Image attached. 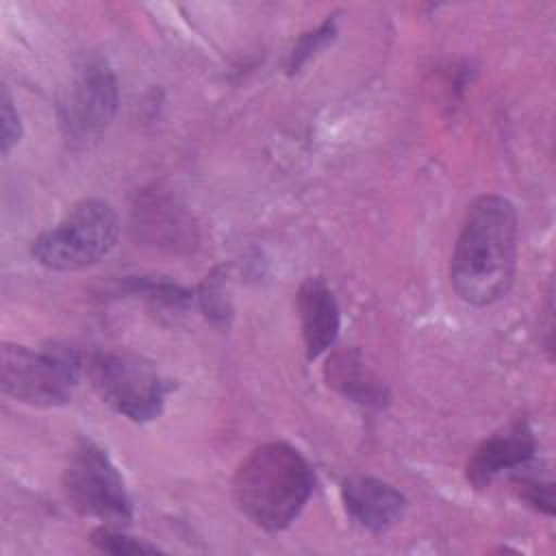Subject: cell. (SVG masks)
Instances as JSON below:
<instances>
[{
	"mask_svg": "<svg viewBox=\"0 0 556 556\" xmlns=\"http://www.w3.org/2000/svg\"><path fill=\"white\" fill-rule=\"evenodd\" d=\"M117 215L104 200H83L33 241V256L54 271H78L102 261L117 241Z\"/></svg>",
	"mask_w": 556,
	"mask_h": 556,
	"instance_id": "obj_3",
	"label": "cell"
},
{
	"mask_svg": "<svg viewBox=\"0 0 556 556\" xmlns=\"http://www.w3.org/2000/svg\"><path fill=\"white\" fill-rule=\"evenodd\" d=\"M132 222L137 232L154 248H167L172 252L191 250L198 241L193 219L161 191H143L132 206Z\"/></svg>",
	"mask_w": 556,
	"mask_h": 556,
	"instance_id": "obj_8",
	"label": "cell"
},
{
	"mask_svg": "<svg viewBox=\"0 0 556 556\" xmlns=\"http://www.w3.org/2000/svg\"><path fill=\"white\" fill-rule=\"evenodd\" d=\"M80 374V358L70 348L30 350L4 343L0 350V387L15 402L52 408L67 404Z\"/></svg>",
	"mask_w": 556,
	"mask_h": 556,
	"instance_id": "obj_4",
	"label": "cell"
},
{
	"mask_svg": "<svg viewBox=\"0 0 556 556\" xmlns=\"http://www.w3.org/2000/svg\"><path fill=\"white\" fill-rule=\"evenodd\" d=\"M117 78L102 59L89 61L63 104V122L74 137L100 135L117 111Z\"/></svg>",
	"mask_w": 556,
	"mask_h": 556,
	"instance_id": "obj_7",
	"label": "cell"
},
{
	"mask_svg": "<svg viewBox=\"0 0 556 556\" xmlns=\"http://www.w3.org/2000/svg\"><path fill=\"white\" fill-rule=\"evenodd\" d=\"M0 119H2V154H9V150L20 141L22 137V122H20V113L13 104V98L9 93V89H2V100H0Z\"/></svg>",
	"mask_w": 556,
	"mask_h": 556,
	"instance_id": "obj_18",
	"label": "cell"
},
{
	"mask_svg": "<svg viewBox=\"0 0 556 556\" xmlns=\"http://www.w3.org/2000/svg\"><path fill=\"white\" fill-rule=\"evenodd\" d=\"M515 265L517 211L513 202L504 195L476 198L452 254L454 291L467 304H493L510 289Z\"/></svg>",
	"mask_w": 556,
	"mask_h": 556,
	"instance_id": "obj_1",
	"label": "cell"
},
{
	"mask_svg": "<svg viewBox=\"0 0 556 556\" xmlns=\"http://www.w3.org/2000/svg\"><path fill=\"white\" fill-rule=\"evenodd\" d=\"M513 484L528 506L545 515H554V486L549 480H541L536 476H517Z\"/></svg>",
	"mask_w": 556,
	"mask_h": 556,
	"instance_id": "obj_17",
	"label": "cell"
},
{
	"mask_svg": "<svg viewBox=\"0 0 556 556\" xmlns=\"http://www.w3.org/2000/svg\"><path fill=\"white\" fill-rule=\"evenodd\" d=\"M198 300H200V306H202L206 319H211V324H215L217 328H228L230 317H232V306H230V298L226 291L224 267H215L213 271L206 274V278L200 285Z\"/></svg>",
	"mask_w": 556,
	"mask_h": 556,
	"instance_id": "obj_14",
	"label": "cell"
},
{
	"mask_svg": "<svg viewBox=\"0 0 556 556\" xmlns=\"http://www.w3.org/2000/svg\"><path fill=\"white\" fill-rule=\"evenodd\" d=\"M63 491L72 508L104 526L124 528L132 519V502L117 467L91 439H78L63 469Z\"/></svg>",
	"mask_w": 556,
	"mask_h": 556,
	"instance_id": "obj_5",
	"label": "cell"
},
{
	"mask_svg": "<svg viewBox=\"0 0 556 556\" xmlns=\"http://www.w3.org/2000/svg\"><path fill=\"white\" fill-rule=\"evenodd\" d=\"M326 380L356 404L369 408H382L389 402L387 387L365 369L356 350L334 352L326 363Z\"/></svg>",
	"mask_w": 556,
	"mask_h": 556,
	"instance_id": "obj_12",
	"label": "cell"
},
{
	"mask_svg": "<svg viewBox=\"0 0 556 556\" xmlns=\"http://www.w3.org/2000/svg\"><path fill=\"white\" fill-rule=\"evenodd\" d=\"M341 497L352 521L374 534L393 528L406 510V497L389 482L371 476H352L343 480Z\"/></svg>",
	"mask_w": 556,
	"mask_h": 556,
	"instance_id": "obj_9",
	"label": "cell"
},
{
	"mask_svg": "<svg viewBox=\"0 0 556 556\" xmlns=\"http://www.w3.org/2000/svg\"><path fill=\"white\" fill-rule=\"evenodd\" d=\"M89 378L102 402L139 424L161 415L172 389L150 361L130 352L96 354L89 363Z\"/></svg>",
	"mask_w": 556,
	"mask_h": 556,
	"instance_id": "obj_6",
	"label": "cell"
},
{
	"mask_svg": "<svg viewBox=\"0 0 556 556\" xmlns=\"http://www.w3.org/2000/svg\"><path fill=\"white\" fill-rule=\"evenodd\" d=\"M126 291L146 298L154 306H165L174 311H182L191 304L193 295L185 287L167 280V278H154V276H135L126 280Z\"/></svg>",
	"mask_w": 556,
	"mask_h": 556,
	"instance_id": "obj_13",
	"label": "cell"
},
{
	"mask_svg": "<svg viewBox=\"0 0 556 556\" xmlns=\"http://www.w3.org/2000/svg\"><path fill=\"white\" fill-rule=\"evenodd\" d=\"M536 454V439L528 421H517L510 428L484 439L467 463V480L476 489L491 484L495 476L508 469L528 465Z\"/></svg>",
	"mask_w": 556,
	"mask_h": 556,
	"instance_id": "obj_10",
	"label": "cell"
},
{
	"mask_svg": "<svg viewBox=\"0 0 556 556\" xmlns=\"http://www.w3.org/2000/svg\"><path fill=\"white\" fill-rule=\"evenodd\" d=\"M337 35V15H328L315 30L304 33L289 54V74H295L317 50L328 46Z\"/></svg>",
	"mask_w": 556,
	"mask_h": 556,
	"instance_id": "obj_15",
	"label": "cell"
},
{
	"mask_svg": "<svg viewBox=\"0 0 556 556\" xmlns=\"http://www.w3.org/2000/svg\"><path fill=\"white\" fill-rule=\"evenodd\" d=\"M308 460L289 443L271 441L252 450L235 471L232 495L239 510L258 528H287L313 493Z\"/></svg>",
	"mask_w": 556,
	"mask_h": 556,
	"instance_id": "obj_2",
	"label": "cell"
},
{
	"mask_svg": "<svg viewBox=\"0 0 556 556\" xmlns=\"http://www.w3.org/2000/svg\"><path fill=\"white\" fill-rule=\"evenodd\" d=\"M91 543L109 554H154L159 552L156 545H150L146 541H139L135 536H128L119 532V528L102 526L91 532Z\"/></svg>",
	"mask_w": 556,
	"mask_h": 556,
	"instance_id": "obj_16",
	"label": "cell"
},
{
	"mask_svg": "<svg viewBox=\"0 0 556 556\" xmlns=\"http://www.w3.org/2000/svg\"><path fill=\"white\" fill-rule=\"evenodd\" d=\"M298 315L306 356L313 361L324 354L339 334V304L330 287L319 276L306 278L298 289Z\"/></svg>",
	"mask_w": 556,
	"mask_h": 556,
	"instance_id": "obj_11",
	"label": "cell"
}]
</instances>
